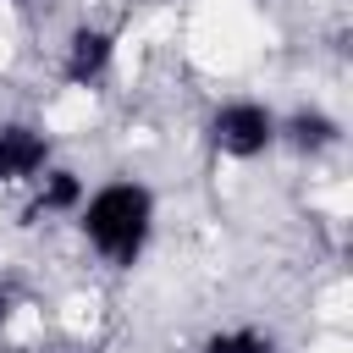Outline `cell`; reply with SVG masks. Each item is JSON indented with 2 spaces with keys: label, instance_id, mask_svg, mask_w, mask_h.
<instances>
[{
  "label": "cell",
  "instance_id": "6da1fadb",
  "mask_svg": "<svg viewBox=\"0 0 353 353\" xmlns=\"http://www.w3.org/2000/svg\"><path fill=\"white\" fill-rule=\"evenodd\" d=\"M77 232L83 243L110 265V270H132L154 237V193L132 176H110L94 193H83L77 204Z\"/></svg>",
  "mask_w": 353,
  "mask_h": 353
},
{
  "label": "cell",
  "instance_id": "7a4b0ae2",
  "mask_svg": "<svg viewBox=\"0 0 353 353\" xmlns=\"http://www.w3.org/2000/svg\"><path fill=\"white\" fill-rule=\"evenodd\" d=\"M204 138L226 160H259L265 149H276V110L265 99H221L204 121Z\"/></svg>",
  "mask_w": 353,
  "mask_h": 353
},
{
  "label": "cell",
  "instance_id": "3957f363",
  "mask_svg": "<svg viewBox=\"0 0 353 353\" xmlns=\"http://www.w3.org/2000/svg\"><path fill=\"white\" fill-rule=\"evenodd\" d=\"M116 66V33L99 22H77L61 44V83L66 88H94Z\"/></svg>",
  "mask_w": 353,
  "mask_h": 353
},
{
  "label": "cell",
  "instance_id": "277c9868",
  "mask_svg": "<svg viewBox=\"0 0 353 353\" xmlns=\"http://www.w3.org/2000/svg\"><path fill=\"white\" fill-rule=\"evenodd\" d=\"M50 165V132L33 121H0V182H33Z\"/></svg>",
  "mask_w": 353,
  "mask_h": 353
},
{
  "label": "cell",
  "instance_id": "5b68a950",
  "mask_svg": "<svg viewBox=\"0 0 353 353\" xmlns=\"http://www.w3.org/2000/svg\"><path fill=\"white\" fill-rule=\"evenodd\" d=\"M276 143H287L292 154H325L342 143V127L325 110H292V116H276Z\"/></svg>",
  "mask_w": 353,
  "mask_h": 353
},
{
  "label": "cell",
  "instance_id": "8992f818",
  "mask_svg": "<svg viewBox=\"0 0 353 353\" xmlns=\"http://www.w3.org/2000/svg\"><path fill=\"white\" fill-rule=\"evenodd\" d=\"M83 176L77 171H66V165H44L39 176H33V204H28V215H77V204H83Z\"/></svg>",
  "mask_w": 353,
  "mask_h": 353
},
{
  "label": "cell",
  "instance_id": "52a82bcc",
  "mask_svg": "<svg viewBox=\"0 0 353 353\" xmlns=\"http://www.w3.org/2000/svg\"><path fill=\"white\" fill-rule=\"evenodd\" d=\"M199 353H276V336L259 325H226V331H210Z\"/></svg>",
  "mask_w": 353,
  "mask_h": 353
},
{
  "label": "cell",
  "instance_id": "ba28073f",
  "mask_svg": "<svg viewBox=\"0 0 353 353\" xmlns=\"http://www.w3.org/2000/svg\"><path fill=\"white\" fill-rule=\"evenodd\" d=\"M11 309H17V292H11V287H6V281H0V325H6V320H11Z\"/></svg>",
  "mask_w": 353,
  "mask_h": 353
},
{
  "label": "cell",
  "instance_id": "9c48e42d",
  "mask_svg": "<svg viewBox=\"0 0 353 353\" xmlns=\"http://www.w3.org/2000/svg\"><path fill=\"white\" fill-rule=\"evenodd\" d=\"M11 6H28V0H11Z\"/></svg>",
  "mask_w": 353,
  "mask_h": 353
}]
</instances>
